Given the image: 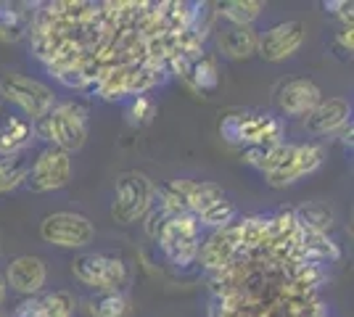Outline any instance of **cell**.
Returning <instances> with one entry per match:
<instances>
[{"label":"cell","instance_id":"obj_23","mask_svg":"<svg viewBox=\"0 0 354 317\" xmlns=\"http://www.w3.org/2000/svg\"><path fill=\"white\" fill-rule=\"evenodd\" d=\"M296 214V222L301 230L307 233H325L333 227V211L328 209L325 204H304L294 211Z\"/></svg>","mask_w":354,"mask_h":317},{"label":"cell","instance_id":"obj_24","mask_svg":"<svg viewBox=\"0 0 354 317\" xmlns=\"http://www.w3.org/2000/svg\"><path fill=\"white\" fill-rule=\"evenodd\" d=\"M74 315V296L69 291H53L37 296V312L35 317H72Z\"/></svg>","mask_w":354,"mask_h":317},{"label":"cell","instance_id":"obj_9","mask_svg":"<svg viewBox=\"0 0 354 317\" xmlns=\"http://www.w3.org/2000/svg\"><path fill=\"white\" fill-rule=\"evenodd\" d=\"M304 24L299 19H288V21H281V24H272L270 30H265L259 35V46H257V53L265 61H286L291 59L299 48L304 46Z\"/></svg>","mask_w":354,"mask_h":317},{"label":"cell","instance_id":"obj_18","mask_svg":"<svg viewBox=\"0 0 354 317\" xmlns=\"http://www.w3.org/2000/svg\"><path fill=\"white\" fill-rule=\"evenodd\" d=\"M220 50L227 56V59H249L257 53V46H259V35L251 30V27H233L227 24L225 30L220 32Z\"/></svg>","mask_w":354,"mask_h":317},{"label":"cell","instance_id":"obj_30","mask_svg":"<svg viewBox=\"0 0 354 317\" xmlns=\"http://www.w3.org/2000/svg\"><path fill=\"white\" fill-rule=\"evenodd\" d=\"M6 288H8V286H6V275L0 272V304L6 302Z\"/></svg>","mask_w":354,"mask_h":317},{"label":"cell","instance_id":"obj_22","mask_svg":"<svg viewBox=\"0 0 354 317\" xmlns=\"http://www.w3.org/2000/svg\"><path fill=\"white\" fill-rule=\"evenodd\" d=\"M267 243H270V217L254 214L241 220V251L267 249Z\"/></svg>","mask_w":354,"mask_h":317},{"label":"cell","instance_id":"obj_7","mask_svg":"<svg viewBox=\"0 0 354 317\" xmlns=\"http://www.w3.org/2000/svg\"><path fill=\"white\" fill-rule=\"evenodd\" d=\"M40 236L45 243H53L59 249H82L95 238V227L85 214L56 211V214H48L43 220Z\"/></svg>","mask_w":354,"mask_h":317},{"label":"cell","instance_id":"obj_13","mask_svg":"<svg viewBox=\"0 0 354 317\" xmlns=\"http://www.w3.org/2000/svg\"><path fill=\"white\" fill-rule=\"evenodd\" d=\"M346 122H352L349 101L346 98H323L304 117V130L310 135H336Z\"/></svg>","mask_w":354,"mask_h":317},{"label":"cell","instance_id":"obj_17","mask_svg":"<svg viewBox=\"0 0 354 317\" xmlns=\"http://www.w3.org/2000/svg\"><path fill=\"white\" fill-rule=\"evenodd\" d=\"M32 140H35V122L24 117H8L0 127V156L14 159L30 148Z\"/></svg>","mask_w":354,"mask_h":317},{"label":"cell","instance_id":"obj_10","mask_svg":"<svg viewBox=\"0 0 354 317\" xmlns=\"http://www.w3.org/2000/svg\"><path fill=\"white\" fill-rule=\"evenodd\" d=\"M323 159H325L323 146H317V143H294L288 159L283 162V166L278 172L267 175V182L272 188L294 185L296 180H301V177H307L312 172H317L323 166Z\"/></svg>","mask_w":354,"mask_h":317},{"label":"cell","instance_id":"obj_28","mask_svg":"<svg viewBox=\"0 0 354 317\" xmlns=\"http://www.w3.org/2000/svg\"><path fill=\"white\" fill-rule=\"evenodd\" d=\"M323 8H325V14L339 16L341 21H344V27L352 24V8H354L352 0H325Z\"/></svg>","mask_w":354,"mask_h":317},{"label":"cell","instance_id":"obj_5","mask_svg":"<svg viewBox=\"0 0 354 317\" xmlns=\"http://www.w3.org/2000/svg\"><path fill=\"white\" fill-rule=\"evenodd\" d=\"M156 243L175 267H188L201 251V225L193 214H169L156 236Z\"/></svg>","mask_w":354,"mask_h":317},{"label":"cell","instance_id":"obj_26","mask_svg":"<svg viewBox=\"0 0 354 317\" xmlns=\"http://www.w3.org/2000/svg\"><path fill=\"white\" fill-rule=\"evenodd\" d=\"M27 169L30 166L24 164L19 156H14V159H0V193H8V191L19 188V185H24Z\"/></svg>","mask_w":354,"mask_h":317},{"label":"cell","instance_id":"obj_4","mask_svg":"<svg viewBox=\"0 0 354 317\" xmlns=\"http://www.w3.org/2000/svg\"><path fill=\"white\" fill-rule=\"evenodd\" d=\"M156 204V185L143 172H124L119 175L111 198V220L119 225H133L143 220L148 209Z\"/></svg>","mask_w":354,"mask_h":317},{"label":"cell","instance_id":"obj_1","mask_svg":"<svg viewBox=\"0 0 354 317\" xmlns=\"http://www.w3.org/2000/svg\"><path fill=\"white\" fill-rule=\"evenodd\" d=\"M35 133H40L53 148H61L64 153L80 151L88 140V108L77 101L56 104L45 119L35 124Z\"/></svg>","mask_w":354,"mask_h":317},{"label":"cell","instance_id":"obj_20","mask_svg":"<svg viewBox=\"0 0 354 317\" xmlns=\"http://www.w3.org/2000/svg\"><path fill=\"white\" fill-rule=\"evenodd\" d=\"M222 19H227V24L233 27H251L254 19L265 11V3L259 0H225V3H217L214 6Z\"/></svg>","mask_w":354,"mask_h":317},{"label":"cell","instance_id":"obj_15","mask_svg":"<svg viewBox=\"0 0 354 317\" xmlns=\"http://www.w3.org/2000/svg\"><path fill=\"white\" fill-rule=\"evenodd\" d=\"M341 259V249L325 233H307L301 230L291 265H333Z\"/></svg>","mask_w":354,"mask_h":317},{"label":"cell","instance_id":"obj_21","mask_svg":"<svg viewBox=\"0 0 354 317\" xmlns=\"http://www.w3.org/2000/svg\"><path fill=\"white\" fill-rule=\"evenodd\" d=\"M88 312L93 317H127L130 315V299L124 291L95 294L88 302Z\"/></svg>","mask_w":354,"mask_h":317},{"label":"cell","instance_id":"obj_19","mask_svg":"<svg viewBox=\"0 0 354 317\" xmlns=\"http://www.w3.org/2000/svg\"><path fill=\"white\" fill-rule=\"evenodd\" d=\"M183 77H185L198 93H207V95L214 93L220 88V66H217V59H214V56H207V53L196 56V59L188 64V69H185Z\"/></svg>","mask_w":354,"mask_h":317},{"label":"cell","instance_id":"obj_14","mask_svg":"<svg viewBox=\"0 0 354 317\" xmlns=\"http://www.w3.org/2000/svg\"><path fill=\"white\" fill-rule=\"evenodd\" d=\"M45 278H48V270H45L43 259L32 257V254H21V257L11 259V265H8L6 286H11L24 296H35L45 286Z\"/></svg>","mask_w":354,"mask_h":317},{"label":"cell","instance_id":"obj_25","mask_svg":"<svg viewBox=\"0 0 354 317\" xmlns=\"http://www.w3.org/2000/svg\"><path fill=\"white\" fill-rule=\"evenodd\" d=\"M196 220H198V225H207V227L220 230V227L236 222V220H238V206L230 201V198L225 196V198H220V201H214L209 209L201 211Z\"/></svg>","mask_w":354,"mask_h":317},{"label":"cell","instance_id":"obj_8","mask_svg":"<svg viewBox=\"0 0 354 317\" xmlns=\"http://www.w3.org/2000/svg\"><path fill=\"white\" fill-rule=\"evenodd\" d=\"M69 177H72V159H69V153L48 146L35 159V164L27 169L24 185L30 188L32 193H48V191L64 188L69 182Z\"/></svg>","mask_w":354,"mask_h":317},{"label":"cell","instance_id":"obj_12","mask_svg":"<svg viewBox=\"0 0 354 317\" xmlns=\"http://www.w3.org/2000/svg\"><path fill=\"white\" fill-rule=\"evenodd\" d=\"M320 101H323V90L317 88V82H312L307 77L286 79V82H281L275 88V106L281 108L286 117L304 119Z\"/></svg>","mask_w":354,"mask_h":317},{"label":"cell","instance_id":"obj_27","mask_svg":"<svg viewBox=\"0 0 354 317\" xmlns=\"http://www.w3.org/2000/svg\"><path fill=\"white\" fill-rule=\"evenodd\" d=\"M153 114H156V104H153V98H148V95H138L130 101L127 106V117L133 124H148V122L153 119Z\"/></svg>","mask_w":354,"mask_h":317},{"label":"cell","instance_id":"obj_11","mask_svg":"<svg viewBox=\"0 0 354 317\" xmlns=\"http://www.w3.org/2000/svg\"><path fill=\"white\" fill-rule=\"evenodd\" d=\"M238 254H241V220L214 230L201 246L198 259L209 272H222L233 265Z\"/></svg>","mask_w":354,"mask_h":317},{"label":"cell","instance_id":"obj_31","mask_svg":"<svg viewBox=\"0 0 354 317\" xmlns=\"http://www.w3.org/2000/svg\"><path fill=\"white\" fill-rule=\"evenodd\" d=\"M0 106H3V104H0Z\"/></svg>","mask_w":354,"mask_h":317},{"label":"cell","instance_id":"obj_2","mask_svg":"<svg viewBox=\"0 0 354 317\" xmlns=\"http://www.w3.org/2000/svg\"><path fill=\"white\" fill-rule=\"evenodd\" d=\"M220 135L230 146H275L283 137V122L272 114L227 111L220 119Z\"/></svg>","mask_w":354,"mask_h":317},{"label":"cell","instance_id":"obj_29","mask_svg":"<svg viewBox=\"0 0 354 317\" xmlns=\"http://www.w3.org/2000/svg\"><path fill=\"white\" fill-rule=\"evenodd\" d=\"M333 43H336V50H339L341 56H352V50H354V30H352V24L341 27V30L336 32V37H333Z\"/></svg>","mask_w":354,"mask_h":317},{"label":"cell","instance_id":"obj_3","mask_svg":"<svg viewBox=\"0 0 354 317\" xmlns=\"http://www.w3.org/2000/svg\"><path fill=\"white\" fill-rule=\"evenodd\" d=\"M72 275L82 286L93 288L98 294L106 291H124L130 283V267L127 262L111 254V251H93L82 254L72 262Z\"/></svg>","mask_w":354,"mask_h":317},{"label":"cell","instance_id":"obj_6","mask_svg":"<svg viewBox=\"0 0 354 317\" xmlns=\"http://www.w3.org/2000/svg\"><path fill=\"white\" fill-rule=\"evenodd\" d=\"M0 98L19 106L30 122L45 119L56 106V95L48 85L27 75H14V72L0 75Z\"/></svg>","mask_w":354,"mask_h":317},{"label":"cell","instance_id":"obj_16","mask_svg":"<svg viewBox=\"0 0 354 317\" xmlns=\"http://www.w3.org/2000/svg\"><path fill=\"white\" fill-rule=\"evenodd\" d=\"M35 27V11L21 3H0V40L19 43Z\"/></svg>","mask_w":354,"mask_h":317}]
</instances>
